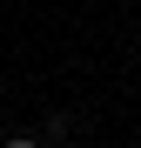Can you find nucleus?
I'll use <instances>...</instances> for the list:
<instances>
[{"label":"nucleus","mask_w":141,"mask_h":148,"mask_svg":"<svg viewBox=\"0 0 141 148\" xmlns=\"http://www.w3.org/2000/svg\"><path fill=\"white\" fill-rule=\"evenodd\" d=\"M7 148H40V135H14V141H7Z\"/></svg>","instance_id":"nucleus-1"}]
</instances>
